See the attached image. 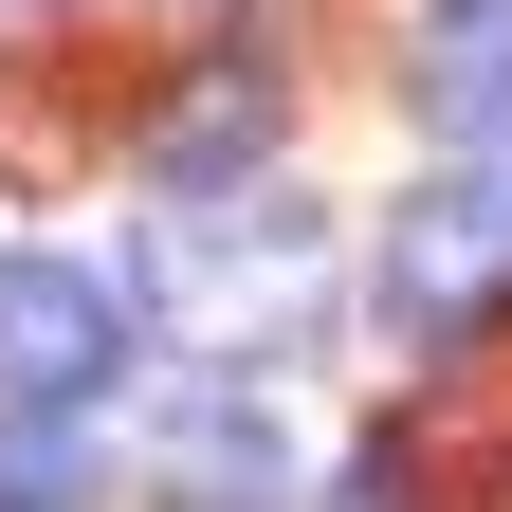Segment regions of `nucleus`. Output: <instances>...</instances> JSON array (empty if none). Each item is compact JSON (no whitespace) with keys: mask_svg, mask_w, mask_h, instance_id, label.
<instances>
[{"mask_svg":"<svg viewBox=\"0 0 512 512\" xmlns=\"http://www.w3.org/2000/svg\"><path fill=\"white\" fill-rule=\"evenodd\" d=\"M147 293L183 311L202 348H275L311 293H330V220L293 183H183L165 238H147Z\"/></svg>","mask_w":512,"mask_h":512,"instance_id":"f257e3e1","label":"nucleus"},{"mask_svg":"<svg viewBox=\"0 0 512 512\" xmlns=\"http://www.w3.org/2000/svg\"><path fill=\"white\" fill-rule=\"evenodd\" d=\"M494 311H512V147H476L421 202H384V256H366V330L384 348H458Z\"/></svg>","mask_w":512,"mask_h":512,"instance_id":"f03ea898","label":"nucleus"},{"mask_svg":"<svg viewBox=\"0 0 512 512\" xmlns=\"http://www.w3.org/2000/svg\"><path fill=\"white\" fill-rule=\"evenodd\" d=\"M165 494H183V512H293V421L256 403L238 366H202V384L165 403Z\"/></svg>","mask_w":512,"mask_h":512,"instance_id":"20e7f679","label":"nucleus"},{"mask_svg":"<svg viewBox=\"0 0 512 512\" xmlns=\"http://www.w3.org/2000/svg\"><path fill=\"white\" fill-rule=\"evenodd\" d=\"M403 110L439 128V147H512V0H421Z\"/></svg>","mask_w":512,"mask_h":512,"instance_id":"39448f33","label":"nucleus"},{"mask_svg":"<svg viewBox=\"0 0 512 512\" xmlns=\"http://www.w3.org/2000/svg\"><path fill=\"white\" fill-rule=\"evenodd\" d=\"M110 458H92V403H0V512H92Z\"/></svg>","mask_w":512,"mask_h":512,"instance_id":"0eeeda50","label":"nucleus"},{"mask_svg":"<svg viewBox=\"0 0 512 512\" xmlns=\"http://www.w3.org/2000/svg\"><path fill=\"white\" fill-rule=\"evenodd\" d=\"M147 348V275L110 256H0V403H92Z\"/></svg>","mask_w":512,"mask_h":512,"instance_id":"7ed1b4c3","label":"nucleus"},{"mask_svg":"<svg viewBox=\"0 0 512 512\" xmlns=\"http://www.w3.org/2000/svg\"><path fill=\"white\" fill-rule=\"evenodd\" d=\"M275 55H202V74H183L165 92V128H147V147H165V183H220V165H256V147H275Z\"/></svg>","mask_w":512,"mask_h":512,"instance_id":"423d86ee","label":"nucleus"},{"mask_svg":"<svg viewBox=\"0 0 512 512\" xmlns=\"http://www.w3.org/2000/svg\"><path fill=\"white\" fill-rule=\"evenodd\" d=\"M330 512H421V476H403V458H348V476H330Z\"/></svg>","mask_w":512,"mask_h":512,"instance_id":"6e6552de","label":"nucleus"}]
</instances>
